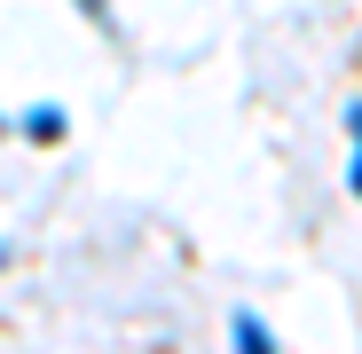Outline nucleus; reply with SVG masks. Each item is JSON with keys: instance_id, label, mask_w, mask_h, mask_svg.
<instances>
[{"instance_id": "nucleus-1", "label": "nucleus", "mask_w": 362, "mask_h": 354, "mask_svg": "<svg viewBox=\"0 0 362 354\" xmlns=\"http://www.w3.org/2000/svg\"><path fill=\"white\" fill-rule=\"evenodd\" d=\"M236 354H276V338H268L252 315H236Z\"/></svg>"}, {"instance_id": "nucleus-2", "label": "nucleus", "mask_w": 362, "mask_h": 354, "mask_svg": "<svg viewBox=\"0 0 362 354\" xmlns=\"http://www.w3.org/2000/svg\"><path fill=\"white\" fill-rule=\"evenodd\" d=\"M87 8H95V0H87Z\"/></svg>"}]
</instances>
